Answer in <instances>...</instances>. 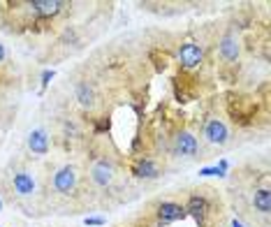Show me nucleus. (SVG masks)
I'll return each mask as SVG.
<instances>
[{
  "instance_id": "nucleus-1",
  "label": "nucleus",
  "mask_w": 271,
  "mask_h": 227,
  "mask_svg": "<svg viewBox=\"0 0 271 227\" xmlns=\"http://www.w3.org/2000/svg\"><path fill=\"white\" fill-rule=\"evenodd\" d=\"M75 186H77V172H75V167H63V169H58V172H56L54 188L61 195H70L72 190H75Z\"/></svg>"
},
{
  "instance_id": "nucleus-2",
  "label": "nucleus",
  "mask_w": 271,
  "mask_h": 227,
  "mask_svg": "<svg viewBox=\"0 0 271 227\" xmlns=\"http://www.w3.org/2000/svg\"><path fill=\"white\" fill-rule=\"evenodd\" d=\"M202 56H204L202 47L195 44V42H185V44L179 49V60H181V65L188 67V70L199 65V63H202Z\"/></svg>"
},
{
  "instance_id": "nucleus-3",
  "label": "nucleus",
  "mask_w": 271,
  "mask_h": 227,
  "mask_svg": "<svg viewBox=\"0 0 271 227\" xmlns=\"http://www.w3.org/2000/svg\"><path fill=\"white\" fill-rule=\"evenodd\" d=\"M204 137H206L211 144L223 146L225 141H227V137H230V132H227V127H225L223 120L211 118V120H206V125H204Z\"/></svg>"
},
{
  "instance_id": "nucleus-4",
  "label": "nucleus",
  "mask_w": 271,
  "mask_h": 227,
  "mask_svg": "<svg viewBox=\"0 0 271 227\" xmlns=\"http://www.w3.org/2000/svg\"><path fill=\"white\" fill-rule=\"evenodd\" d=\"M185 218V209L177 202H163L160 207H158V221L163 223V225H170L174 221H183Z\"/></svg>"
},
{
  "instance_id": "nucleus-5",
  "label": "nucleus",
  "mask_w": 271,
  "mask_h": 227,
  "mask_svg": "<svg viewBox=\"0 0 271 227\" xmlns=\"http://www.w3.org/2000/svg\"><path fill=\"white\" fill-rule=\"evenodd\" d=\"M28 7L35 16H56L65 7V2H61V0H33Z\"/></svg>"
},
{
  "instance_id": "nucleus-6",
  "label": "nucleus",
  "mask_w": 271,
  "mask_h": 227,
  "mask_svg": "<svg viewBox=\"0 0 271 227\" xmlns=\"http://www.w3.org/2000/svg\"><path fill=\"white\" fill-rule=\"evenodd\" d=\"M90 176H93V181L97 183V186H109L111 179H114V167H111L107 160H100V162H95L93 165Z\"/></svg>"
},
{
  "instance_id": "nucleus-7",
  "label": "nucleus",
  "mask_w": 271,
  "mask_h": 227,
  "mask_svg": "<svg viewBox=\"0 0 271 227\" xmlns=\"http://www.w3.org/2000/svg\"><path fill=\"white\" fill-rule=\"evenodd\" d=\"M132 174L139 176V179H158L163 172H160V167H158V162H153L151 158H142V160L132 167Z\"/></svg>"
},
{
  "instance_id": "nucleus-8",
  "label": "nucleus",
  "mask_w": 271,
  "mask_h": 227,
  "mask_svg": "<svg viewBox=\"0 0 271 227\" xmlns=\"http://www.w3.org/2000/svg\"><path fill=\"white\" fill-rule=\"evenodd\" d=\"M174 151L179 155H195L197 153V139L190 132H179L174 141Z\"/></svg>"
},
{
  "instance_id": "nucleus-9",
  "label": "nucleus",
  "mask_w": 271,
  "mask_h": 227,
  "mask_svg": "<svg viewBox=\"0 0 271 227\" xmlns=\"http://www.w3.org/2000/svg\"><path fill=\"white\" fill-rule=\"evenodd\" d=\"M28 146H30V151H33V153L44 155L49 151V137H47V132H44L42 127L33 130V132H30V137H28Z\"/></svg>"
},
{
  "instance_id": "nucleus-10",
  "label": "nucleus",
  "mask_w": 271,
  "mask_h": 227,
  "mask_svg": "<svg viewBox=\"0 0 271 227\" xmlns=\"http://www.w3.org/2000/svg\"><path fill=\"white\" fill-rule=\"evenodd\" d=\"M14 190L21 195V197H28V195L35 193V179L28 172H19L14 176Z\"/></svg>"
},
{
  "instance_id": "nucleus-11",
  "label": "nucleus",
  "mask_w": 271,
  "mask_h": 227,
  "mask_svg": "<svg viewBox=\"0 0 271 227\" xmlns=\"http://www.w3.org/2000/svg\"><path fill=\"white\" fill-rule=\"evenodd\" d=\"M185 211H190V216H192V218L202 225L204 218H206V211H209V204H206L204 197H197V195H195V197H190V200H188V209H185Z\"/></svg>"
},
{
  "instance_id": "nucleus-12",
  "label": "nucleus",
  "mask_w": 271,
  "mask_h": 227,
  "mask_svg": "<svg viewBox=\"0 0 271 227\" xmlns=\"http://www.w3.org/2000/svg\"><path fill=\"white\" fill-rule=\"evenodd\" d=\"M220 56L225 60H237L239 58V42L234 35H225L220 40Z\"/></svg>"
},
{
  "instance_id": "nucleus-13",
  "label": "nucleus",
  "mask_w": 271,
  "mask_h": 227,
  "mask_svg": "<svg viewBox=\"0 0 271 227\" xmlns=\"http://www.w3.org/2000/svg\"><path fill=\"white\" fill-rule=\"evenodd\" d=\"M253 204H255V209H258V211H262V214H269V211H271V190H269V188H262V190H258V193H255V197H253Z\"/></svg>"
},
{
  "instance_id": "nucleus-14",
  "label": "nucleus",
  "mask_w": 271,
  "mask_h": 227,
  "mask_svg": "<svg viewBox=\"0 0 271 227\" xmlns=\"http://www.w3.org/2000/svg\"><path fill=\"white\" fill-rule=\"evenodd\" d=\"M77 100L82 102L84 107H93V105H95L93 88H90L89 84H79V86H77Z\"/></svg>"
},
{
  "instance_id": "nucleus-15",
  "label": "nucleus",
  "mask_w": 271,
  "mask_h": 227,
  "mask_svg": "<svg viewBox=\"0 0 271 227\" xmlns=\"http://www.w3.org/2000/svg\"><path fill=\"white\" fill-rule=\"evenodd\" d=\"M227 160H220L216 167H202L199 169V176H225L227 174Z\"/></svg>"
},
{
  "instance_id": "nucleus-16",
  "label": "nucleus",
  "mask_w": 271,
  "mask_h": 227,
  "mask_svg": "<svg viewBox=\"0 0 271 227\" xmlns=\"http://www.w3.org/2000/svg\"><path fill=\"white\" fill-rule=\"evenodd\" d=\"M54 70H44V72H42V88H44V86H49V81H51V79H54Z\"/></svg>"
},
{
  "instance_id": "nucleus-17",
  "label": "nucleus",
  "mask_w": 271,
  "mask_h": 227,
  "mask_svg": "<svg viewBox=\"0 0 271 227\" xmlns=\"http://www.w3.org/2000/svg\"><path fill=\"white\" fill-rule=\"evenodd\" d=\"M84 225H104V218H97V216H93V218H86V221H84Z\"/></svg>"
},
{
  "instance_id": "nucleus-18",
  "label": "nucleus",
  "mask_w": 271,
  "mask_h": 227,
  "mask_svg": "<svg viewBox=\"0 0 271 227\" xmlns=\"http://www.w3.org/2000/svg\"><path fill=\"white\" fill-rule=\"evenodd\" d=\"M2 60H5V47L0 44V63H2Z\"/></svg>"
},
{
  "instance_id": "nucleus-19",
  "label": "nucleus",
  "mask_w": 271,
  "mask_h": 227,
  "mask_svg": "<svg viewBox=\"0 0 271 227\" xmlns=\"http://www.w3.org/2000/svg\"><path fill=\"white\" fill-rule=\"evenodd\" d=\"M232 227H246L244 223H239V221H232Z\"/></svg>"
},
{
  "instance_id": "nucleus-20",
  "label": "nucleus",
  "mask_w": 271,
  "mask_h": 227,
  "mask_svg": "<svg viewBox=\"0 0 271 227\" xmlns=\"http://www.w3.org/2000/svg\"><path fill=\"white\" fill-rule=\"evenodd\" d=\"M0 211H2V200H0Z\"/></svg>"
}]
</instances>
